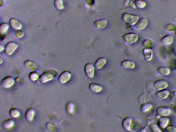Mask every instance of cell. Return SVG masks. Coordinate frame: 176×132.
<instances>
[{"instance_id":"6da1fadb","label":"cell","mask_w":176,"mask_h":132,"mask_svg":"<svg viewBox=\"0 0 176 132\" xmlns=\"http://www.w3.org/2000/svg\"><path fill=\"white\" fill-rule=\"evenodd\" d=\"M57 75V71L55 70H50L45 72L40 76L39 80L42 83H46L55 78Z\"/></svg>"},{"instance_id":"7a4b0ae2","label":"cell","mask_w":176,"mask_h":132,"mask_svg":"<svg viewBox=\"0 0 176 132\" xmlns=\"http://www.w3.org/2000/svg\"><path fill=\"white\" fill-rule=\"evenodd\" d=\"M122 20L126 24L130 25H134L137 22L139 17L137 15L126 13L122 15Z\"/></svg>"},{"instance_id":"3957f363","label":"cell","mask_w":176,"mask_h":132,"mask_svg":"<svg viewBox=\"0 0 176 132\" xmlns=\"http://www.w3.org/2000/svg\"><path fill=\"white\" fill-rule=\"evenodd\" d=\"M125 41L129 44H133L137 41L139 37L134 33H129L124 35L123 37Z\"/></svg>"},{"instance_id":"277c9868","label":"cell","mask_w":176,"mask_h":132,"mask_svg":"<svg viewBox=\"0 0 176 132\" xmlns=\"http://www.w3.org/2000/svg\"><path fill=\"white\" fill-rule=\"evenodd\" d=\"M18 45L14 42H10L6 45L5 48V53L8 55H12L18 47Z\"/></svg>"},{"instance_id":"5b68a950","label":"cell","mask_w":176,"mask_h":132,"mask_svg":"<svg viewBox=\"0 0 176 132\" xmlns=\"http://www.w3.org/2000/svg\"><path fill=\"white\" fill-rule=\"evenodd\" d=\"M15 83V79L11 76L6 77L1 81V85L5 88H9L13 86Z\"/></svg>"},{"instance_id":"8992f818","label":"cell","mask_w":176,"mask_h":132,"mask_svg":"<svg viewBox=\"0 0 176 132\" xmlns=\"http://www.w3.org/2000/svg\"><path fill=\"white\" fill-rule=\"evenodd\" d=\"M71 75L72 73L70 71H65L63 72L58 77V81L60 83L64 84L70 80Z\"/></svg>"},{"instance_id":"52a82bcc","label":"cell","mask_w":176,"mask_h":132,"mask_svg":"<svg viewBox=\"0 0 176 132\" xmlns=\"http://www.w3.org/2000/svg\"><path fill=\"white\" fill-rule=\"evenodd\" d=\"M171 109L167 106H160L156 108V112L160 116H167L170 113Z\"/></svg>"},{"instance_id":"ba28073f","label":"cell","mask_w":176,"mask_h":132,"mask_svg":"<svg viewBox=\"0 0 176 132\" xmlns=\"http://www.w3.org/2000/svg\"><path fill=\"white\" fill-rule=\"evenodd\" d=\"M154 86L156 90H161L167 88L169 86V84L167 81L165 80L159 79L154 83Z\"/></svg>"},{"instance_id":"9c48e42d","label":"cell","mask_w":176,"mask_h":132,"mask_svg":"<svg viewBox=\"0 0 176 132\" xmlns=\"http://www.w3.org/2000/svg\"><path fill=\"white\" fill-rule=\"evenodd\" d=\"M85 74L89 78H92L94 74V66L90 63L86 64L84 67Z\"/></svg>"},{"instance_id":"30bf717a","label":"cell","mask_w":176,"mask_h":132,"mask_svg":"<svg viewBox=\"0 0 176 132\" xmlns=\"http://www.w3.org/2000/svg\"><path fill=\"white\" fill-rule=\"evenodd\" d=\"M10 26L15 30H20L22 28V24L19 20L15 18H11L9 20Z\"/></svg>"},{"instance_id":"8fae6325","label":"cell","mask_w":176,"mask_h":132,"mask_svg":"<svg viewBox=\"0 0 176 132\" xmlns=\"http://www.w3.org/2000/svg\"><path fill=\"white\" fill-rule=\"evenodd\" d=\"M25 67L29 71H34L38 68V65L36 62L33 60H27L24 63Z\"/></svg>"},{"instance_id":"7c38bea8","label":"cell","mask_w":176,"mask_h":132,"mask_svg":"<svg viewBox=\"0 0 176 132\" xmlns=\"http://www.w3.org/2000/svg\"><path fill=\"white\" fill-rule=\"evenodd\" d=\"M169 118L167 116H161L158 120V125L161 129L165 128L169 124Z\"/></svg>"},{"instance_id":"4fadbf2b","label":"cell","mask_w":176,"mask_h":132,"mask_svg":"<svg viewBox=\"0 0 176 132\" xmlns=\"http://www.w3.org/2000/svg\"><path fill=\"white\" fill-rule=\"evenodd\" d=\"M122 67L125 69H134L135 67V64L132 60H126L123 61L121 64Z\"/></svg>"},{"instance_id":"5bb4252c","label":"cell","mask_w":176,"mask_h":132,"mask_svg":"<svg viewBox=\"0 0 176 132\" xmlns=\"http://www.w3.org/2000/svg\"><path fill=\"white\" fill-rule=\"evenodd\" d=\"M107 20L106 19H101L95 21L94 26L98 29H102L106 26Z\"/></svg>"},{"instance_id":"9a60e30c","label":"cell","mask_w":176,"mask_h":132,"mask_svg":"<svg viewBox=\"0 0 176 132\" xmlns=\"http://www.w3.org/2000/svg\"><path fill=\"white\" fill-rule=\"evenodd\" d=\"M132 120L130 117H127L123 119L122 125L124 128L127 131H130L131 130V125L132 124Z\"/></svg>"},{"instance_id":"2e32d148","label":"cell","mask_w":176,"mask_h":132,"mask_svg":"<svg viewBox=\"0 0 176 132\" xmlns=\"http://www.w3.org/2000/svg\"><path fill=\"white\" fill-rule=\"evenodd\" d=\"M174 40V37L172 35L169 34L162 38L161 40V42L164 45H169L172 43Z\"/></svg>"},{"instance_id":"e0dca14e","label":"cell","mask_w":176,"mask_h":132,"mask_svg":"<svg viewBox=\"0 0 176 132\" xmlns=\"http://www.w3.org/2000/svg\"><path fill=\"white\" fill-rule=\"evenodd\" d=\"M148 25V21L146 18H143L137 23L136 27L138 30H142L146 28Z\"/></svg>"},{"instance_id":"ac0fdd59","label":"cell","mask_w":176,"mask_h":132,"mask_svg":"<svg viewBox=\"0 0 176 132\" xmlns=\"http://www.w3.org/2000/svg\"><path fill=\"white\" fill-rule=\"evenodd\" d=\"M35 110L32 108H29L25 112V116L26 119L29 121H32L34 117Z\"/></svg>"},{"instance_id":"d6986e66","label":"cell","mask_w":176,"mask_h":132,"mask_svg":"<svg viewBox=\"0 0 176 132\" xmlns=\"http://www.w3.org/2000/svg\"><path fill=\"white\" fill-rule=\"evenodd\" d=\"M149 93L147 92H144L138 96V100L141 104L147 102L150 98Z\"/></svg>"},{"instance_id":"ffe728a7","label":"cell","mask_w":176,"mask_h":132,"mask_svg":"<svg viewBox=\"0 0 176 132\" xmlns=\"http://www.w3.org/2000/svg\"><path fill=\"white\" fill-rule=\"evenodd\" d=\"M143 53L144 54V59L146 61H151L153 57V52L150 48H145L143 50Z\"/></svg>"},{"instance_id":"44dd1931","label":"cell","mask_w":176,"mask_h":132,"mask_svg":"<svg viewBox=\"0 0 176 132\" xmlns=\"http://www.w3.org/2000/svg\"><path fill=\"white\" fill-rule=\"evenodd\" d=\"M89 88L92 92L99 93L102 90L103 87L101 85L95 83H90L89 85Z\"/></svg>"},{"instance_id":"7402d4cb","label":"cell","mask_w":176,"mask_h":132,"mask_svg":"<svg viewBox=\"0 0 176 132\" xmlns=\"http://www.w3.org/2000/svg\"><path fill=\"white\" fill-rule=\"evenodd\" d=\"M169 94V91L165 89H163L158 91L156 93V97L160 99H165L167 98Z\"/></svg>"},{"instance_id":"603a6c76","label":"cell","mask_w":176,"mask_h":132,"mask_svg":"<svg viewBox=\"0 0 176 132\" xmlns=\"http://www.w3.org/2000/svg\"><path fill=\"white\" fill-rule=\"evenodd\" d=\"M106 62V60L104 58H100L97 60L95 64L96 68L100 69L104 66Z\"/></svg>"},{"instance_id":"cb8c5ba5","label":"cell","mask_w":176,"mask_h":132,"mask_svg":"<svg viewBox=\"0 0 176 132\" xmlns=\"http://www.w3.org/2000/svg\"><path fill=\"white\" fill-rule=\"evenodd\" d=\"M152 104L150 103H144L141 105L140 110L142 112L145 113L149 110L152 107Z\"/></svg>"},{"instance_id":"d4e9b609","label":"cell","mask_w":176,"mask_h":132,"mask_svg":"<svg viewBox=\"0 0 176 132\" xmlns=\"http://www.w3.org/2000/svg\"><path fill=\"white\" fill-rule=\"evenodd\" d=\"M46 128L49 131L55 132L57 131L58 127L53 122H49L46 124Z\"/></svg>"},{"instance_id":"484cf974","label":"cell","mask_w":176,"mask_h":132,"mask_svg":"<svg viewBox=\"0 0 176 132\" xmlns=\"http://www.w3.org/2000/svg\"><path fill=\"white\" fill-rule=\"evenodd\" d=\"M14 121L12 119H7L4 120L3 123V126L6 129H9L13 127L14 125Z\"/></svg>"},{"instance_id":"4316f807","label":"cell","mask_w":176,"mask_h":132,"mask_svg":"<svg viewBox=\"0 0 176 132\" xmlns=\"http://www.w3.org/2000/svg\"><path fill=\"white\" fill-rule=\"evenodd\" d=\"M66 112L68 114H72L74 112V105L73 103L71 101H69L66 103L65 106Z\"/></svg>"},{"instance_id":"83f0119b","label":"cell","mask_w":176,"mask_h":132,"mask_svg":"<svg viewBox=\"0 0 176 132\" xmlns=\"http://www.w3.org/2000/svg\"><path fill=\"white\" fill-rule=\"evenodd\" d=\"M157 71L160 74L164 76H167L170 73V70L169 68L163 66L159 68Z\"/></svg>"},{"instance_id":"f1b7e54d","label":"cell","mask_w":176,"mask_h":132,"mask_svg":"<svg viewBox=\"0 0 176 132\" xmlns=\"http://www.w3.org/2000/svg\"><path fill=\"white\" fill-rule=\"evenodd\" d=\"M9 25L6 23L1 24L0 26V33L1 35H4L8 30Z\"/></svg>"},{"instance_id":"f546056e","label":"cell","mask_w":176,"mask_h":132,"mask_svg":"<svg viewBox=\"0 0 176 132\" xmlns=\"http://www.w3.org/2000/svg\"><path fill=\"white\" fill-rule=\"evenodd\" d=\"M9 113L11 117L13 118L19 117L20 116V114L19 110L18 109L15 108H11L10 110Z\"/></svg>"},{"instance_id":"4dcf8cb0","label":"cell","mask_w":176,"mask_h":132,"mask_svg":"<svg viewBox=\"0 0 176 132\" xmlns=\"http://www.w3.org/2000/svg\"><path fill=\"white\" fill-rule=\"evenodd\" d=\"M54 6L56 8L59 10L63 9L64 8L63 2V0H55Z\"/></svg>"},{"instance_id":"1f68e13d","label":"cell","mask_w":176,"mask_h":132,"mask_svg":"<svg viewBox=\"0 0 176 132\" xmlns=\"http://www.w3.org/2000/svg\"><path fill=\"white\" fill-rule=\"evenodd\" d=\"M29 77L31 81H35L39 78V75L37 72L34 71L29 74Z\"/></svg>"},{"instance_id":"d6a6232c","label":"cell","mask_w":176,"mask_h":132,"mask_svg":"<svg viewBox=\"0 0 176 132\" xmlns=\"http://www.w3.org/2000/svg\"><path fill=\"white\" fill-rule=\"evenodd\" d=\"M150 128L152 132H161L162 131L158 124L155 123H151L150 124Z\"/></svg>"},{"instance_id":"836d02e7","label":"cell","mask_w":176,"mask_h":132,"mask_svg":"<svg viewBox=\"0 0 176 132\" xmlns=\"http://www.w3.org/2000/svg\"><path fill=\"white\" fill-rule=\"evenodd\" d=\"M134 4L137 7L140 9L143 8L146 5L145 2L142 0H136Z\"/></svg>"},{"instance_id":"e575fe53","label":"cell","mask_w":176,"mask_h":132,"mask_svg":"<svg viewBox=\"0 0 176 132\" xmlns=\"http://www.w3.org/2000/svg\"><path fill=\"white\" fill-rule=\"evenodd\" d=\"M153 45V42L151 40L147 39L144 41L143 45L145 48H150Z\"/></svg>"},{"instance_id":"d590c367","label":"cell","mask_w":176,"mask_h":132,"mask_svg":"<svg viewBox=\"0 0 176 132\" xmlns=\"http://www.w3.org/2000/svg\"><path fill=\"white\" fill-rule=\"evenodd\" d=\"M176 26L173 24H168L166 26L165 29L169 32H173L175 31L176 29Z\"/></svg>"},{"instance_id":"8d00e7d4","label":"cell","mask_w":176,"mask_h":132,"mask_svg":"<svg viewBox=\"0 0 176 132\" xmlns=\"http://www.w3.org/2000/svg\"><path fill=\"white\" fill-rule=\"evenodd\" d=\"M165 130L168 132H176V127L173 125H169L167 126Z\"/></svg>"},{"instance_id":"74e56055","label":"cell","mask_w":176,"mask_h":132,"mask_svg":"<svg viewBox=\"0 0 176 132\" xmlns=\"http://www.w3.org/2000/svg\"><path fill=\"white\" fill-rule=\"evenodd\" d=\"M15 34L17 37L18 38H22L24 35V33H23V31L20 30H16V31H15Z\"/></svg>"},{"instance_id":"f35d334b","label":"cell","mask_w":176,"mask_h":132,"mask_svg":"<svg viewBox=\"0 0 176 132\" xmlns=\"http://www.w3.org/2000/svg\"><path fill=\"white\" fill-rule=\"evenodd\" d=\"M5 47L4 46L1 44V45H0V51H3L4 49H5Z\"/></svg>"},{"instance_id":"ab89813d","label":"cell","mask_w":176,"mask_h":132,"mask_svg":"<svg viewBox=\"0 0 176 132\" xmlns=\"http://www.w3.org/2000/svg\"><path fill=\"white\" fill-rule=\"evenodd\" d=\"M3 60L2 59V58H1V64L2 62H3Z\"/></svg>"},{"instance_id":"60d3db41","label":"cell","mask_w":176,"mask_h":132,"mask_svg":"<svg viewBox=\"0 0 176 132\" xmlns=\"http://www.w3.org/2000/svg\"><path fill=\"white\" fill-rule=\"evenodd\" d=\"M174 110H175V111L176 112V105L175 107V108H174Z\"/></svg>"},{"instance_id":"b9f144b4","label":"cell","mask_w":176,"mask_h":132,"mask_svg":"<svg viewBox=\"0 0 176 132\" xmlns=\"http://www.w3.org/2000/svg\"><path fill=\"white\" fill-rule=\"evenodd\" d=\"M16 79V80L17 81L19 80V77H17V78H16V79Z\"/></svg>"},{"instance_id":"7bdbcfd3","label":"cell","mask_w":176,"mask_h":132,"mask_svg":"<svg viewBox=\"0 0 176 132\" xmlns=\"http://www.w3.org/2000/svg\"><path fill=\"white\" fill-rule=\"evenodd\" d=\"M175 63H176V59L175 60Z\"/></svg>"},{"instance_id":"ee69618b","label":"cell","mask_w":176,"mask_h":132,"mask_svg":"<svg viewBox=\"0 0 176 132\" xmlns=\"http://www.w3.org/2000/svg\"></svg>"}]
</instances>
